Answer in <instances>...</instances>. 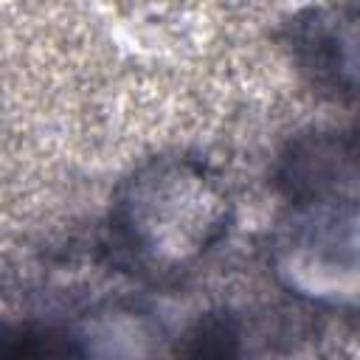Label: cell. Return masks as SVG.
<instances>
[{"label":"cell","mask_w":360,"mask_h":360,"mask_svg":"<svg viewBox=\"0 0 360 360\" xmlns=\"http://www.w3.org/2000/svg\"><path fill=\"white\" fill-rule=\"evenodd\" d=\"M177 360H250L242 315L228 307L202 312L183 335Z\"/></svg>","instance_id":"cell-6"},{"label":"cell","mask_w":360,"mask_h":360,"mask_svg":"<svg viewBox=\"0 0 360 360\" xmlns=\"http://www.w3.org/2000/svg\"><path fill=\"white\" fill-rule=\"evenodd\" d=\"M233 225V197L200 155L160 152L112 188L104 248L146 281H174L211 256Z\"/></svg>","instance_id":"cell-1"},{"label":"cell","mask_w":360,"mask_h":360,"mask_svg":"<svg viewBox=\"0 0 360 360\" xmlns=\"http://www.w3.org/2000/svg\"><path fill=\"white\" fill-rule=\"evenodd\" d=\"M273 273L298 298L352 312L357 304V202L287 208Z\"/></svg>","instance_id":"cell-2"},{"label":"cell","mask_w":360,"mask_h":360,"mask_svg":"<svg viewBox=\"0 0 360 360\" xmlns=\"http://www.w3.org/2000/svg\"><path fill=\"white\" fill-rule=\"evenodd\" d=\"M357 3H321L298 8L281 39L312 87L352 101L357 90Z\"/></svg>","instance_id":"cell-3"},{"label":"cell","mask_w":360,"mask_h":360,"mask_svg":"<svg viewBox=\"0 0 360 360\" xmlns=\"http://www.w3.org/2000/svg\"><path fill=\"white\" fill-rule=\"evenodd\" d=\"M273 186L284 208L357 202L354 135L309 129L284 143L273 166Z\"/></svg>","instance_id":"cell-4"},{"label":"cell","mask_w":360,"mask_h":360,"mask_svg":"<svg viewBox=\"0 0 360 360\" xmlns=\"http://www.w3.org/2000/svg\"><path fill=\"white\" fill-rule=\"evenodd\" d=\"M0 360H93V352L65 326L0 318Z\"/></svg>","instance_id":"cell-5"}]
</instances>
